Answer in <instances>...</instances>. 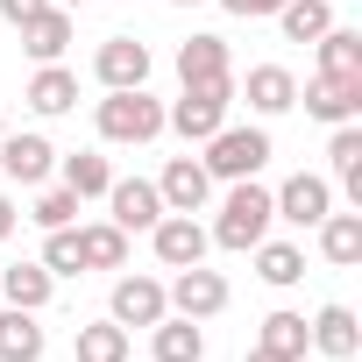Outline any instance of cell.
<instances>
[{"label": "cell", "instance_id": "1", "mask_svg": "<svg viewBox=\"0 0 362 362\" xmlns=\"http://www.w3.org/2000/svg\"><path fill=\"white\" fill-rule=\"evenodd\" d=\"M270 221H277L270 192L256 185V177H235L228 199H221V221H214V242H221V249H235V256H249V249L270 235Z\"/></svg>", "mask_w": 362, "mask_h": 362}, {"label": "cell", "instance_id": "2", "mask_svg": "<svg viewBox=\"0 0 362 362\" xmlns=\"http://www.w3.org/2000/svg\"><path fill=\"white\" fill-rule=\"evenodd\" d=\"M93 121H100V142L142 149V142L163 135V100H149V86H128V93H107Z\"/></svg>", "mask_w": 362, "mask_h": 362}, {"label": "cell", "instance_id": "3", "mask_svg": "<svg viewBox=\"0 0 362 362\" xmlns=\"http://www.w3.org/2000/svg\"><path fill=\"white\" fill-rule=\"evenodd\" d=\"M228 107H235V78H206V86H185L163 107V128H177L185 142H206L214 128H228Z\"/></svg>", "mask_w": 362, "mask_h": 362}, {"label": "cell", "instance_id": "4", "mask_svg": "<svg viewBox=\"0 0 362 362\" xmlns=\"http://www.w3.org/2000/svg\"><path fill=\"white\" fill-rule=\"evenodd\" d=\"M270 156H277V149H270L263 128H235V121H228V128L206 135V156H199V163H206V177H228V185H235V177H256Z\"/></svg>", "mask_w": 362, "mask_h": 362}, {"label": "cell", "instance_id": "5", "mask_svg": "<svg viewBox=\"0 0 362 362\" xmlns=\"http://www.w3.org/2000/svg\"><path fill=\"white\" fill-rule=\"evenodd\" d=\"M163 298H170L177 320H214V313H228V277L206 270V263H192V270H177L163 284Z\"/></svg>", "mask_w": 362, "mask_h": 362}, {"label": "cell", "instance_id": "6", "mask_svg": "<svg viewBox=\"0 0 362 362\" xmlns=\"http://www.w3.org/2000/svg\"><path fill=\"white\" fill-rule=\"evenodd\" d=\"M149 249H156V263H163V270H192V263H206L214 235H206L192 214H163V221L149 228Z\"/></svg>", "mask_w": 362, "mask_h": 362}, {"label": "cell", "instance_id": "7", "mask_svg": "<svg viewBox=\"0 0 362 362\" xmlns=\"http://www.w3.org/2000/svg\"><path fill=\"white\" fill-rule=\"evenodd\" d=\"M270 206H277V221H291V228H320V221L334 214V185L313 177V170H298V177H284V185L270 192Z\"/></svg>", "mask_w": 362, "mask_h": 362}, {"label": "cell", "instance_id": "8", "mask_svg": "<svg viewBox=\"0 0 362 362\" xmlns=\"http://www.w3.org/2000/svg\"><path fill=\"white\" fill-rule=\"evenodd\" d=\"M107 206H114V228H121V235H149V228L163 221L156 177H114V185H107Z\"/></svg>", "mask_w": 362, "mask_h": 362}, {"label": "cell", "instance_id": "9", "mask_svg": "<svg viewBox=\"0 0 362 362\" xmlns=\"http://www.w3.org/2000/svg\"><path fill=\"white\" fill-rule=\"evenodd\" d=\"M93 78H100L107 93L149 86V43H135V36H107V43L93 50Z\"/></svg>", "mask_w": 362, "mask_h": 362}, {"label": "cell", "instance_id": "10", "mask_svg": "<svg viewBox=\"0 0 362 362\" xmlns=\"http://www.w3.org/2000/svg\"><path fill=\"white\" fill-rule=\"evenodd\" d=\"M163 313H170V298H163L156 277H114V298H107L114 327H156Z\"/></svg>", "mask_w": 362, "mask_h": 362}, {"label": "cell", "instance_id": "11", "mask_svg": "<svg viewBox=\"0 0 362 362\" xmlns=\"http://www.w3.org/2000/svg\"><path fill=\"white\" fill-rule=\"evenodd\" d=\"M156 192H163V214H199L214 199V177H206L199 156H170L163 177H156Z\"/></svg>", "mask_w": 362, "mask_h": 362}, {"label": "cell", "instance_id": "12", "mask_svg": "<svg viewBox=\"0 0 362 362\" xmlns=\"http://www.w3.org/2000/svg\"><path fill=\"white\" fill-rule=\"evenodd\" d=\"M298 100H305V114H313V121L341 128V121H355V114H362V78H327V71H320Z\"/></svg>", "mask_w": 362, "mask_h": 362}, {"label": "cell", "instance_id": "13", "mask_svg": "<svg viewBox=\"0 0 362 362\" xmlns=\"http://www.w3.org/2000/svg\"><path fill=\"white\" fill-rule=\"evenodd\" d=\"M0 170H8L15 185H43V177L57 170L50 135H0Z\"/></svg>", "mask_w": 362, "mask_h": 362}, {"label": "cell", "instance_id": "14", "mask_svg": "<svg viewBox=\"0 0 362 362\" xmlns=\"http://www.w3.org/2000/svg\"><path fill=\"white\" fill-rule=\"evenodd\" d=\"M50 334L29 305H0V362H43Z\"/></svg>", "mask_w": 362, "mask_h": 362}, {"label": "cell", "instance_id": "15", "mask_svg": "<svg viewBox=\"0 0 362 362\" xmlns=\"http://www.w3.org/2000/svg\"><path fill=\"white\" fill-rule=\"evenodd\" d=\"M177 78H185V86H206V78H235L228 36H185V43H177Z\"/></svg>", "mask_w": 362, "mask_h": 362}, {"label": "cell", "instance_id": "16", "mask_svg": "<svg viewBox=\"0 0 362 362\" xmlns=\"http://www.w3.org/2000/svg\"><path fill=\"white\" fill-rule=\"evenodd\" d=\"M305 327H313V348H320L327 362H355V348H362V327H355V313H348V305H320Z\"/></svg>", "mask_w": 362, "mask_h": 362}, {"label": "cell", "instance_id": "17", "mask_svg": "<svg viewBox=\"0 0 362 362\" xmlns=\"http://www.w3.org/2000/svg\"><path fill=\"white\" fill-rule=\"evenodd\" d=\"M43 121H57V114H71L78 107V71H64V64H36V78H29V93H22Z\"/></svg>", "mask_w": 362, "mask_h": 362}, {"label": "cell", "instance_id": "18", "mask_svg": "<svg viewBox=\"0 0 362 362\" xmlns=\"http://www.w3.org/2000/svg\"><path fill=\"white\" fill-rule=\"evenodd\" d=\"M149 341H156V355H149V362H206V334H199V320L163 313V320L149 327Z\"/></svg>", "mask_w": 362, "mask_h": 362}, {"label": "cell", "instance_id": "19", "mask_svg": "<svg viewBox=\"0 0 362 362\" xmlns=\"http://www.w3.org/2000/svg\"><path fill=\"white\" fill-rule=\"evenodd\" d=\"M50 291H57V277H50L43 263H8V270H0V305H29V313H43Z\"/></svg>", "mask_w": 362, "mask_h": 362}, {"label": "cell", "instance_id": "20", "mask_svg": "<svg viewBox=\"0 0 362 362\" xmlns=\"http://www.w3.org/2000/svg\"><path fill=\"white\" fill-rule=\"evenodd\" d=\"M249 107H256L263 121H270V114H291V107H298V78H291L284 64H256V71H249Z\"/></svg>", "mask_w": 362, "mask_h": 362}, {"label": "cell", "instance_id": "21", "mask_svg": "<svg viewBox=\"0 0 362 362\" xmlns=\"http://www.w3.org/2000/svg\"><path fill=\"white\" fill-rule=\"evenodd\" d=\"M64 43H71V15H64V8H43L36 22H22V50H29L36 64H57Z\"/></svg>", "mask_w": 362, "mask_h": 362}, {"label": "cell", "instance_id": "22", "mask_svg": "<svg viewBox=\"0 0 362 362\" xmlns=\"http://www.w3.org/2000/svg\"><path fill=\"white\" fill-rule=\"evenodd\" d=\"M249 256H256V277L277 284V291H291V284L305 277V249H298V242H270V235H263Z\"/></svg>", "mask_w": 362, "mask_h": 362}, {"label": "cell", "instance_id": "23", "mask_svg": "<svg viewBox=\"0 0 362 362\" xmlns=\"http://www.w3.org/2000/svg\"><path fill=\"white\" fill-rule=\"evenodd\" d=\"M320 256L341 263V270H355L362 263V214H327L320 221Z\"/></svg>", "mask_w": 362, "mask_h": 362}, {"label": "cell", "instance_id": "24", "mask_svg": "<svg viewBox=\"0 0 362 362\" xmlns=\"http://www.w3.org/2000/svg\"><path fill=\"white\" fill-rule=\"evenodd\" d=\"M277 29H284L291 43H320V36L334 29V0H284V8H277Z\"/></svg>", "mask_w": 362, "mask_h": 362}, {"label": "cell", "instance_id": "25", "mask_svg": "<svg viewBox=\"0 0 362 362\" xmlns=\"http://www.w3.org/2000/svg\"><path fill=\"white\" fill-rule=\"evenodd\" d=\"M327 163L341 170V185H348V199L362 206V128H355V121H341V128L327 135Z\"/></svg>", "mask_w": 362, "mask_h": 362}, {"label": "cell", "instance_id": "26", "mask_svg": "<svg viewBox=\"0 0 362 362\" xmlns=\"http://www.w3.org/2000/svg\"><path fill=\"white\" fill-rule=\"evenodd\" d=\"M313 50H320V71H327V78H362V36H355V29L334 22Z\"/></svg>", "mask_w": 362, "mask_h": 362}, {"label": "cell", "instance_id": "27", "mask_svg": "<svg viewBox=\"0 0 362 362\" xmlns=\"http://www.w3.org/2000/svg\"><path fill=\"white\" fill-rule=\"evenodd\" d=\"M107 185H114V163H107L100 149L64 156V192H78V199H107Z\"/></svg>", "mask_w": 362, "mask_h": 362}, {"label": "cell", "instance_id": "28", "mask_svg": "<svg viewBox=\"0 0 362 362\" xmlns=\"http://www.w3.org/2000/svg\"><path fill=\"white\" fill-rule=\"evenodd\" d=\"M256 348L305 362V348H313V327H305V313H270V320H263V341H256Z\"/></svg>", "mask_w": 362, "mask_h": 362}, {"label": "cell", "instance_id": "29", "mask_svg": "<svg viewBox=\"0 0 362 362\" xmlns=\"http://www.w3.org/2000/svg\"><path fill=\"white\" fill-rule=\"evenodd\" d=\"M78 249H86V270H121V263H128V235H121L114 221L78 228Z\"/></svg>", "mask_w": 362, "mask_h": 362}, {"label": "cell", "instance_id": "30", "mask_svg": "<svg viewBox=\"0 0 362 362\" xmlns=\"http://www.w3.org/2000/svg\"><path fill=\"white\" fill-rule=\"evenodd\" d=\"M78 362H128V327H114V320L78 327Z\"/></svg>", "mask_w": 362, "mask_h": 362}, {"label": "cell", "instance_id": "31", "mask_svg": "<svg viewBox=\"0 0 362 362\" xmlns=\"http://www.w3.org/2000/svg\"><path fill=\"white\" fill-rule=\"evenodd\" d=\"M50 277H86V249H78V228H50L43 256H36Z\"/></svg>", "mask_w": 362, "mask_h": 362}, {"label": "cell", "instance_id": "32", "mask_svg": "<svg viewBox=\"0 0 362 362\" xmlns=\"http://www.w3.org/2000/svg\"><path fill=\"white\" fill-rule=\"evenodd\" d=\"M78 206H86L78 192H64V185H50V192H36V214H29V221H36V228L50 235V228H71V221H78Z\"/></svg>", "mask_w": 362, "mask_h": 362}, {"label": "cell", "instance_id": "33", "mask_svg": "<svg viewBox=\"0 0 362 362\" xmlns=\"http://www.w3.org/2000/svg\"><path fill=\"white\" fill-rule=\"evenodd\" d=\"M43 8H50V0H0V22H15V29H22V22H36Z\"/></svg>", "mask_w": 362, "mask_h": 362}, {"label": "cell", "instance_id": "34", "mask_svg": "<svg viewBox=\"0 0 362 362\" xmlns=\"http://www.w3.org/2000/svg\"><path fill=\"white\" fill-rule=\"evenodd\" d=\"M221 8H228V15H242V22H256V15H277L284 0H221Z\"/></svg>", "mask_w": 362, "mask_h": 362}, {"label": "cell", "instance_id": "35", "mask_svg": "<svg viewBox=\"0 0 362 362\" xmlns=\"http://www.w3.org/2000/svg\"><path fill=\"white\" fill-rule=\"evenodd\" d=\"M8 235H15V199L0 192V242H8Z\"/></svg>", "mask_w": 362, "mask_h": 362}, {"label": "cell", "instance_id": "36", "mask_svg": "<svg viewBox=\"0 0 362 362\" xmlns=\"http://www.w3.org/2000/svg\"><path fill=\"white\" fill-rule=\"evenodd\" d=\"M242 362H291V355H270V348H249Z\"/></svg>", "mask_w": 362, "mask_h": 362}, {"label": "cell", "instance_id": "37", "mask_svg": "<svg viewBox=\"0 0 362 362\" xmlns=\"http://www.w3.org/2000/svg\"><path fill=\"white\" fill-rule=\"evenodd\" d=\"M50 8H64V15H78V8H93V0H50Z\"/></svg>", "mask_w": 362, "mask_h": 362}, {"label": "cell", "instance_id": "38", "mask_svg": "<svg viewBox=\"0 0 362 362\" xmlns=\"http://www.w3.org/2000/svg\"><path fill=\"white\" fill-rule=\"evenodd\" d=\"M170 8H199V0H170Z\"/></svg>", "mask_w": 362, "mask_h": 362}, {"label": "cell", "instance_id": "39", "mask_svg": "<svg viewBox=\"0 0 362 362\" xmlns=\"http://www.w3.org/2000/svg\"><path fill=\"white\" fill-rule=\"evenodd\" d=\"M0 135H8V121H0Z\"/></svg>", "mask_w": 362, "mask_h": 362}]
</instances>
